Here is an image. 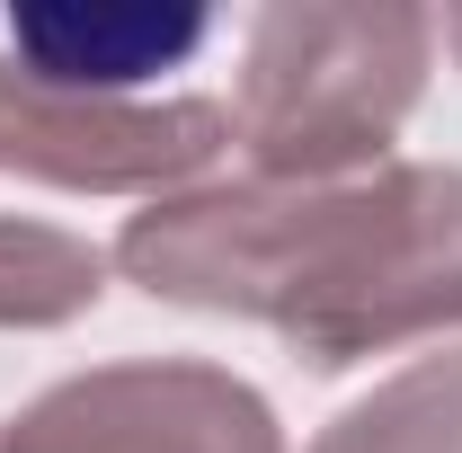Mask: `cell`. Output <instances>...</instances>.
Instances as JSON below:
<instances>
[{"instance_id": "6da1fadb", "label": "cell", "mask_w": 462, "mask_h": 453, "mask_svg": "<svg viewBox=\"0 0 462 453\" xmlns=\"http://www.w3.org/2000/svg\"><path fill=\"white\" fill-rule=\"evenodd\" d=\"M107 267L170 311L258 320L346 374L462 329V170L383 161L338 187L205 178L125 214Z\"/></svg>"}, {"instance_id": "7a4b0ae2", "label": "cell", "mask_w": 462, "mask_h": 453, "mask_svg": "<svg viewBox=\"0 0 462 453\" xmlns=\"http://www.w3.org/2000/svg\"><path fill=\"white\" fill-rule=\"evenodd\" d=\"M436 71V9L418 0H267L240 18L231 143L249 178L338 187L392 161Z\"/></svg>"}, {"instance_id": "3957f363", "label": "cell", "mask_w": 462, "mask_h": 453, "mask_svg": "<svg viewBox=\"0 0 462 453\" xmlns=\"http://www.w3.org/2000/svg\"><path fill=\"white\" fill-rule=\"evenodd\" d=\"M231 152L223 98H80L0 54V170L62 187V196H143L161 205L178 187H205V170Z\"/></svg>"}, {"instance_id": "277c9868", "label": "cell", "mask_w": 462, "mask_h": 453, "mask_svg": "<svg viewBox=\"0 0 462 453\" xmlns=\"http://www.w3.org/2000/svg\"><path fill=\"white\" fill-rule=\"evenodd\" d=\"M0 453H285L276 400L205 356H116L27 400Z\"/></svg>"}, {"instance_id": "5b68a950", "label": "cell", "mask_w": 462, "mask_h": 453, "mask_svg": "<svg viewBox=\"0 0 462 453\" xmlns=\"http://www.w3.org/2000/svg\"><path fill=\"white\" fill-rule=\"evenodd\" d=\"M214 36L205 0H9V62L80 98H152Z\"/></svg>"}, {"instance_id": "8992f818", "label": "cell", "mask_w": 462, "mask_h": 453, "mask_svg": "<svg viewBox=\"0 0 462 453\" xmlns=\"http://www.w3.org/2000/svg\"><path fill=\"white\" fill-rule=\"evenodd\" d=\"M107 302V249L36 214H0V329L36 338L71 329Z\"/></svg>"}, {"instance_id": "52a82bcc", "label": "cell", "mask_w": 462, "mask_h": 453, "mask_svg": "<svg viewBox=\"0 0 462 453\" xmlns=\"http://www.w3.org/2000/svg\"><path fill=\"white\" fill-rule=\"evenodd\" d=\"M311 453H462V347L383 374L311 436Z\"/></svg>"}, {"instance_id": "ba28073f", "label": "cell", "mask_w": 462, "mask_h": 453, "mask_svg": "<svg viewBox=\"0 0 462 453\" xmlns=\"http://www.w3.org/2000/svg\"><path fill=\"white\" fill-rule=\"evenodd\" d=\"M436 45L462 62V0H445V9H436Z\"/></svg>"}]
</instances>
